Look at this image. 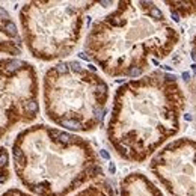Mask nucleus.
<instances>
[{
    "instance_id": "obj_1",
    "label": "nucleus",
    "mask_w": 196,
    "mask_h": 196,
    "mask_svg": "<svg viewBox=\"0 0 196 196\" xmlns=\"http://www.w3.org/2000/svg\"><path fill=\"white\" fill-rule=\"evenodd\" d=\"M186 94L177 76L155 70L121 85L113 97L107 139L122 160L143 163L181 128Z\"/></svg>"
},
{
    "instance_id": "obj_2",
    "label": "nucleus",
    "mask_w": 196,
    "mask_h": 196,
    "mask_svg": "<svg viewBox=\"0 0 196 196\" xmlns=\"http://www.w3.org/2000/svg\"><path fill=\"white\" fill-rule=\"evenodd\" d=\"M180 44V33L152 2H118L91 26L85 53L106 76L142 77Z\"/></svg>"
},
{
    "instance_id": "obj_3",
    "label": "nucleus",
    "mask_w": 196,
    "mask_h": 196,
    "mask_svg": "<svg viewBox=\"0 0 196 196\" xmlns=\"http://www.w3.org/2000/svg\"><path fill=\"white\" fill-rule=\"evenodd\" d=\"M12 165L18 181L35 196H68L104 173L89 140L45 124L17 134Z\"/></svg>"
},
{
    "instance_id": "obj_4",
    "label": "nucleus",
    "mask_w": 196,
    "mask_h": 196,
    "mask_svg": "<svg viewBox=\"0 0 196 196\" xmlns=\"http://www.w3.org/2000/svg\"><path fill=\"white\" fill-rule=\"evenodd\" d=\"M44 112L55 125L91 133L103 124L109 86L100 74L76 60L50 66L42 79Z\"/></svg>"
},
{
    "instance_id": "obj_5",
    "label": "nucleus",
    "mask_w": 196,
    "mask_h": 196,
    "mask_svg": "<svg viewBox=\"0 0 196 196\" xmlns=\"http://www.w3.org/2000/svg\"><path fill=\"white\" fill-rule=\"evenodd\" d=\"M94 2H29L20 9L23 42L38 60L66 57L80 42Z\"/></svg>"
},
{
    "instance_id": "obj_6",
    "label": "nucleus",
    "mask_w": 196,
    "mask_h": 196,
    "mask_svg": "<svg viewBox=\"0 0 196 196\" xmlns=\"http://www.w3.org/2000/svg\"><path fill=\"white\" fill-rule=\"evenodd\" d=\"M39 115V83L32 64L0 59V140L17 125L32 124Z\"/></svg>"
},
{
    "instance_id": "obj_7",
    "label": "nucleus",
    "mask_w": 196,
    "mask_h": 196,
    "mask_svg": "<svg viewBox=\"0 0 196 196\" xmlns=\"http://www.w3.org/2000/svg\"><path fill=\"white\" fill-rule=\"evenodd\" d=\"M150 171L169 196H196V140L169 142L152 155Z\"/></svg>"
},
{
    "instance_id": "obj_8",
    "label": "nucleus",
    "mask_w": 196,
    "mask_h": 196,
    "mask_svg": "<svg viewBox=\"0 0 196 196\" xmlns=\"http://www.w3.org/2000/svg\"><path fill=\"white\" fill-rule=\"evenodd\" d=\"M23 53V38L15 21L5 8L0 6V55L18 56Z\"/></svg>"
},
{
    "instance_id": "obj_9",
    "label": "nucleus",
    "mask_w": 196,
    "mask_h": 196,
    "mask_svg": "<svg viewBox=\"0 0 196 196\" xmlns=\"http://www.w3.org/2000/svg\"><path fill=\"white\" fill-rule=\"evenodd\" d=\"M121 196H165L154 182L140 172L128 173L121 180Z\"/></svg>"
},
{
    "instance_id": "obj_10",
    "label": "nucleus",
    "mask_w": 196,
    "mask_h": 196,
    "mask_svg": "<svg viewBox=\"0 0 196 196\" xmlns=\"http://www.w3.org/2000/svg\"><path fill=\"white\" fill-rule=\"evenodd\" d=\"M74 196H115V190L109 181L98 180L85 187L83 190L77 192Z\"/></svg>"
},
{
    "instance_id": "obj_11",
    "label": "nucleus",
    "mask_w": 196,
    "mask_h": 196,
    "mask_svg": "<svg viewBox=\"0 0 196 196\" xmlns=\"http://www.w3.org/2000/svg\"><path fill=\"white\" fill-rule=\"evenodd\" d=\"M175 18L196 17V2H166Z\"/></svg>"
},
{
    "instance_id": "obj_12",
    "label": "nucleus",
    "mask_w": 196,
    "mask_h": 196,
    "mask_svg": "<svg viewBox=\"0 0 196 196\" xmlns=\"http://www.w3.org/2000/svg\"><path fill=\"white\" fill-rule=\"evenodd\" d=\"M11 178V166H9V152L5 146L0 145V186L8 182Z\"/></svg>"
},
{
    "instance_id": "obj_13",
    "label": "nucleus",
    "mask_w": 196,
    "mask_h": 196,
    "mask_svg": "<svg viewBox=\"0 0 196 196\" xmlns=\"http://www.w3.org/2000/svg\"><path fill=\"white\" fill-rule=\"evenodd\" d=\"M186 83H187L188 91H190L193 104H195V107H196V76H195V77H187V79H186Z\"/></svg>"
},
{
    "instance_id": "obj_14",
    "label": "nucleus",
    "mask_w": 196,
    "mask_h": 196,
    "mask_svg": "<svg viewBox=\"0 0 196 196\" xmlns=\"http://www.w3.org/2000/svg\"><path fill=\"white\" fill-rule=\"evenodd\" d=\"M2 196H35V195H30V193H26L20 188H8L6 192L2 193Z\"/></svg>"
},
{
    "instance_id": "obj_15",
    "label": "nucleus",
    "mask_w": 196,
    "mask_h": 196,
    "mask_svg": "<svg viewBox=\"0 0 196 196\" xmlns=\"http://www.w3.org/2000/svg\"><path fill=\"white\" fill-rule=\"evenodd\" d=\"M192 56H193V60L196 62V35L192 39Z\"/></svg>"
}]
</instances>
